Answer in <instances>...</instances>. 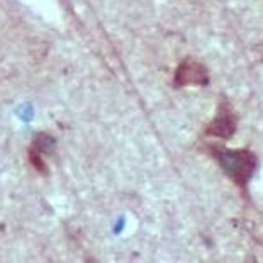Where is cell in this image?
<instances>
[{
    "mask_svg": "<svg viewBox=\"0 0 263 263\" xmlns=\"http://www.w3.org/2000/svg\"><path fill=\"white\" fill-rule=\"evenodd\" d=\"M219 165L224 170L226 175L231 178L233 182H236L238 185H245L250 180L251 173L255 170L256 160L250 151L245 149H228L221 151L219 156Z\"/></svg>",
    "mask_w": 263,
    "mask_h": 263,
    "instance_id": "1",
    "label": "cell"
},
{
    "mask_svg": "<svg viewBox=\"0 0 263 263\" xmlns=\"http://www.w3.org/2000/svg\"><path fill=\"white\" fill-rule=\"evenodd\" d=\"M53 146H54V139L51 136H46V134H39V136L36 138V141H34V146H32L31 149L44 156V155H51Z\"/></svg>",
    "mask_w": 263,
    "mask_h": 263,
    "instance_id": "4",
    "label": "cell"
},
{
    "mask_svg": "<svg viewBox=\"0 0 263 263\" xmlns=\"http://www.w3.org/2000/svg\"><path fill=\"white\" fill-rule=\"evenodd\" d=\"M207 73L202 65L197 61H183L177 71V85H190V83H205Z\"/></svg>",
    "mask_w": 263,
    "mask_h": 263,
    "instance_id": "2",
    "label": "cell"
},
{
    "mask_svg": "<svg viewBox=\"0 0 263 263\" xmlns=\"http://www.w3.org/2000/svg\"><path fill=\"white\" fill-rule=\"evenodd\" d=\"M234 131V122L231 119V116L228 112H222L217 119L212 122V127L209 129L211 134H216V136H229Z\"/></svg>",
    "mask_w": 263,
    "mask_h": 263,
    "instance_id": "3",
    "label": "cell"
}]
</instances>
